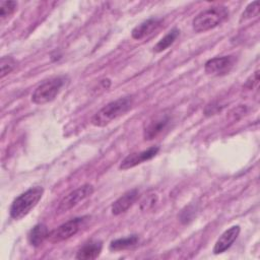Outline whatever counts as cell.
<instances>
[{
  "label": "cell",
  "mask_w": 260,
  "mask_h": 260,
  "mask_svg": "<svg viewBox=\"0 0 260 260\" xmlns=\"http://www.w3.org/2000/svg\"><path fill=\"white\" fill-rule=\"evenodd\" d=\"M103 244L100 241H90L84 244L77 252L75 258L80 260H92L100 256Z\"/></svg>",
  "instance_id": "4fadbf2b"
},
{
  "label": "cell",
  "mask_w": 260,
  "mask_h": 260,
  "mask_svg": "<svg viewBox=\"0 0 260 260\" xmlns=\"http://www.w3.org/2000/svg\"><path fill=\"white\" fill-rule=\"evenodd\" d=\"M259 83V71H255L253 75H251L245 82L244 86L248 89H253L255 86H257Z\"/></svg>",
  "instance_id": "7402d4cb"
},
{
  "label": "cell",
  "mask_w": 260,
  "mask_h": 260,
  "mask_svg": "<svg viewBox=\"0 0 260 260\" xmlns=\"http://www.w3.org/2000/svg\"><path fill=\"white\" fill-rule=\"evenodd\" d=\"M259 14V2L258 1H254L252 3H250L245 10L243 11L241 18H240V22L246 21L248 19H251L255 16H257Z\"/></svg>",
  "instance_id": "ac0fdd59"
},
{
  "label": "cell",
  "mask_w": 260,
  "mask_h": 260,
  "mask_svg": "<svg viewBox=\"0 0 260 260\" xmlns=\"http://www.w3.org/2000/svg\"><path fill=\"white\" fill-rule=\"evenodd\" d=\"M229 16V9L223 5L211 6L198 13L193 21L192 27L195 32H204L212 29L224 21Z\"/></svg>",
  "instance_id": "7a4b0ae2"
},
{
  "label": "cell",
  "mask_w": 260,
  "mask_h": 260,
  "mask_svg": "<svg viewBox=\"0 0 260 260\" xmlns=\"http://www.w3.org/2000/svg\"><path fill=\"white\" fill-rule=\"evenodd\" d=\"M131 106H132L131 96L120 98L103 107L98 113L94 114L90 122L93 126L105 127L106 125L110 124L112 121L124 115L131 108Z\"/></svg>",
  "instance_id": "6da1fadb"
},
{
  "label": "cell",
  "mask_w": 260,
  "mask_h": 260,
  "mask_svg": "<svg viewBox=\"0 0 260 260\" xmlns=\"http://www.w3.org/2000/svg\"><path fill=\"white\" fill-rule=\"evenodd\" d=\"M17 3L15 1H1L0 2V18L4 20L10 16L16 9Z\"/></svg>",
  "instance_id": "d6986e66"
},
{
  "label": "cell",
  "mask_w": 260,
  "mask_h": 260,
  "mask_svg": "<svg viewBox=\"0 0 260 260\" xmlns=\"http://www.w3.org/2000/svg\"><path fill=\"white\" fill-rule=\"evenodd\" d=\"M239 234H240L239 225H233L229 230L224 231L215 242V245L213 247V253L220 254L226 251L237 240Z\"/></svg>",
  "instance_id": "30bf717a"
},
{
  "label": "cell",
  "mask_w": 260,
  "mask_h": 260,
  "mask_svg": "<svg viewBox=\"0 0 260 260\" xmlns=\"http://www.w3.org/2000/svg\"><path fill=\"white\" fill-rule=\"evenodd\" d=\"M159 150V147L157 146H152L146 150L139 151V152H134L129 155H127L120 164L119 168L121 170H128L133 167H136L137 165L142 164L145 160H149L152 157H154Z\"/></svg>",
  "instance_id": "9c48e42d"
},
{
  "label": "cell",
  "mask_w": 260,
  "mask_h": 260,
  "mask_svg": "<svg viewBox=\"0 0 260 260\" xmlns=\"http://www.w3.org/2000/svg\"><path fill=\"white\" fill-rule=\"evenodd\" d=\"M225 107L224 104H221L220 102H214L211 103L209 105L206 106L205 110H204V114L205 116H213L216 115L217 113H219L223 108Z\"/></svg>",
  "instance_id": "ffe728a7"
},
{
  "label": "cell",
  "mask_w": 260,
  "mask_h": 260,
  "mask_svg": "<svg viewBox=\"0 0 260 260\" xmlns=\"http://www.w3.org/2000/svg\"><path fill=\"white\" fill-rule=\"evenodd\" d=\"M179 34H180V30L178 28L175 27V28L171 29L162 39H160L157 42V44L153 47V51L155 53H160V52L165 51L166 49H168L176 41Z\"/></svg>",
  "instance_id": "9a60e30c"
},
{
  "label": "cell",
  "mask_w": 260,
  "mask_h": 260,
  "mask_svg": "<svg viewBox=\"0 0 260 260\" xmlns=\"http://www.w3.org/2000/svg\"><path fill=\"white\" fill-rule=\"evenodd\" d=\"M43 194H44V189L40 186L31 187L25 192L21 193L19 196H17L13 200L10 206V209H9L10 216L15 220H19L23 218L38 204Z\"/></svg>",
  "instance_id": "3957f363"
},
{
  "label": "cell",
  "mask_w": 260,
  "mask_h": 260,
  "mask_svg": "<svg viewBox=\"0 0 260 260\" xmlns=\"http://www.w3.org/2000/svg\"><path fill=\"white\" fill-rule=\"evenodd\" d=\"M48 228L44 223H38L36 224L28 234V242L31 246L38 247L40 246L46 239L49 237Z\"/></svg>",
  "instance_id": "5bb4252c"
},
{
  "label": "cell",
  "mask_w": 260,
  "mask_h": 260,
  "mask_svg": "<svg viewBox=\"0 0 260 260\" xmlns=\"http://www.w3.org/2000/svg\"><path fill=\"white\" fill-rule=\"evenodd\" d=\"M171 117L167 113H161L149 120L143 129V137L145 140H152L157 137L169 125Z\"/></svg>",
  "instance_id": "ba28073f"
},
{
  "label": "cell",
  "mask_w": 260,
  "mask_h": 260,
  "mask_svg": "<svg viewBox=\"0 0 260 260\" xmlns=\"http://www.w3.org/2000/svg\"><path fill=\"white\" fill-rule=\"evenodd\" d=\"M93 193V187L90 184H84L77 189L67 194L59 203L58 211L66 212L76 206L79 202L83 201Z\"/></svg>",
  "instance_id": "8992f818"
},
{
  "label": "cell",
  "mask_w": 260,
  "mask_h": 260,
  "mask_svg": "<svg viewBox=\"0 0 260 260\" xmlns=\"http://www.w3.org/2000/svg\"><path fill=\"white\" fill-rule=\"evenodd\" d=\"M160 23H161V20L157 18L146 19L132 29L131 36L134 40H141L147 37L148 35L152 34L154 30H156L159 27Z\"/></svg>",
  "instance_id": "7c38bea8"
},
{
  "label": "cell",
  "mask_w": 260,
  "mask_h": 260,
  "mask_svg": "<svg viewBox=\"0 0 260 260\" xmlns=\"http://www.w3.org/2000/svg\"><path fill=\"white\" fill-rule=\"evenodd\" d=\"M67 82V77L64 75L51 77L41 83L32 92L31 101L36 105H45L56 99L63 86Z\"/></svg>",
  "instance_id": "277c9868"
},
{
  "label": "cell",
  "mask_w": 260,
  "mask_h": 260,
  "mask_svg": "<svg viewBox=\"0 0 260 260\" xmlns=\"http://www.w3.org/2000/svg\"><path fill=\"white\" fill-rule=\"evenodd\" d=\"M138 194H139V191L137 189H132L126 192L125 194H123L112 204V207H111L112 213L114 215H119L127 211L133 205V203L137 200Z\"/></svg>",
  "instance_id": "8fae6325"
},
{
  "label": "cell",
  "mask_w": 260,
  "mask_h": 260,
  "mask_svg": "<svg viewBox=\"0 0 260 260\" xmlns=\"http://www.w3.org/2000/svg\"><path fill=\"white\" fill-rule=\"evenodd\" d=\"M237 59L235 56H220L209 59L205 65L204 70L207 74L213 76H222L231 72L236 65Z\"/></svg>",
  "instance_id": "5b68a950"
},
{
  "label": "cell",
  "mask_w": 260,
  "mask_h": 260,
  "mask_svg": "<svg viewBox=\"0 0 260 260\" xmlns=\"http://www.w3.org/2000/svg\"><path fill=\"white\" fill-rule=\"evenodd\" d=\"M137 242H138V237L136 235H131L126 238H121V239L112 241L109 248L112 251H121L136 245Z\"/></svg>",
  "instance_id": "2e32d148"
},
{
  "label": "cell",
  "mask_w": 260,
  "mask_h": 260,
  "mask_svg": "<svg viewBox=\"0 0 260 260\" xmlns=\"http://www.w3.org/2000/svg\"><path fill=\"white\" fill-rule=\"evenodd\" d=\"M157 201V196L155 194H148L140 203V208L143 211H146L150 208H152Z\"/></svg>",
  "instance_id": "44dd1931"
},
{
  "label": "cell",
  "mask_w": 260,
  "mask_h": 260,
  "mask_svg": "<svg viewBox=\"0 0 260 260\" xmlns=\"http://www.w3.org/2000/svg\"><path fill=\"white\" fill-rule=\"evenodd\" d=\"M85 218H86V216L76 217L74 219H70V220L66 221L65 223L61 224L56 230L51 232L49 234L48 240L51 243H59V242H62L64 240L71 238L79 231V229Z\"/></svg>",
  "instance_id": "52a82bcc"
},
{
  "label": "cell",
  "mask_w": 260,
  "mask_h": 260,
  "mask_svg": "<svg viewBox=\"0 0 260 260\" xmlns=\"http://www.w3.org/2000/svg\"><path fill=\"white\" fill-rule=\"evenodd\" d=\"M15 66H16V61L12 57L10 56L2 57L0 61V68H1L0 77L3 78L7 74H9L14 69Z\"/></svg>",
  "instance_id": "e0dca14e"
}]
</instances>
